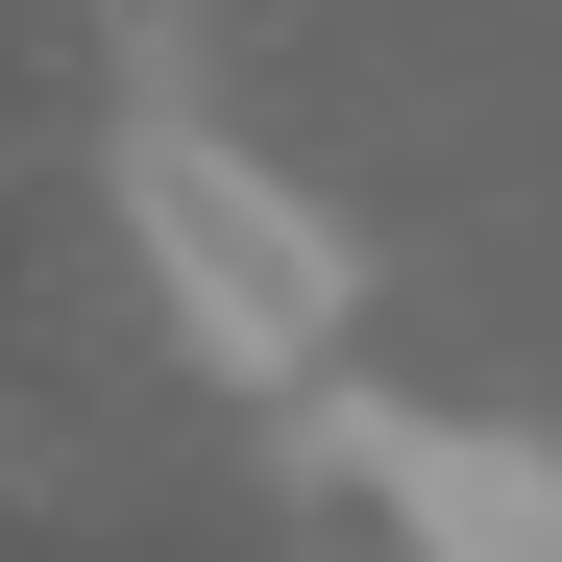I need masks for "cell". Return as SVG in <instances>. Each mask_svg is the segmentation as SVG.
I'll use <instances>...</instances> for the list:
<instances>
[{
    "instance_id": "obj_2",
    "label": "cell",
    "mask_w": 562,
    "mask_h": 562,
    "mask_svg": "<svg viewBox=\"0 0 562 562\" xmlns=\"http://www.w3.org/2000/svg\"><path fill=\"white\" fill-rule=\"evenodd\" d=\"M318 490L416 562H562V440L538 416H440V392H342L318 367Z\"/></svg>"
},
{
    "instance_id": "obj_1",
    "label": "cell",
    "mask_w": 562,
    "mask_h": 562,
    "mask_svg": "<svg viewBox=\"0 0 562 562\" xmlns=\"http://www.w3.org/2000/svg\"><path fill=\"white\" fill-rule=\"evenodd\" d=\"M99 196H123V269H147V318H171V367H221V392H269V416H318V367H342V318H367V245L269 171L221 99H123V147H99Z\"/></svg>"
}]
</instances>
